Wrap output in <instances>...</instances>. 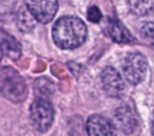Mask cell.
Returning a JSON list of instances; mask_svg holds the SVG:
<instances>
[{"label": "cell", "instance_id": "obj_1", "mask_svg": "<svg viewBox=\"0 0 154 136\" xmlns=\"http://www.w3.org/2000/svg\"><path fill=\"white\" fill-rule=\"evenodd\" d=\"M87 26L84 22L73 16L59 18L52 29L54 43L61 49H73L87 40Z\"/></svg>", "mask_w": 154, "mask_h": 136}, {"label": "cell", "instance_id": "obj_2", "mask_svg": "<svg viewBox=\"0 0 154 136\" xmlns=\"http://www.w3.org/2000/svg\"><path fill=\"white\" fill-rule=\"evenodd\" d=\"M0 94L12 102H22L26 97L28 90L24 79L11 67L0 70Z\"/></svg>", "mask_w": 154, "mask_h": 136}, {"label": "cell", "instance_id": "obj_3", "mask_svg": "<svg viewBox=\"0 0 154 136\" xmlns=\"http://www.w3.org/2000/svg\"><path fill=\"white\" fill-rule=\"evenodd\" d=\"M54 119V110L49 100L37 97L30 106V120L34 128L40 132H46Z\"/></svg>", "mask_w": 154, "mask_h": 136}, {"label": "cell", "instance_id": "obj_4", "mask_svg": "<svg viewBox=\"0 0 154 136\" xmlns=\"http://www.w3.org/2000/svg\"><path fill=\"white\" fill-rule=\"evenodd\" d=\"M123 73L126 81L131 84L141 83L147 73V59L141 53H129L123 60Z\"/></svg>", "mask_w": 154, "mask_h": 136}, {"label": "cell", "instance_id": "obj_5", "mask_svg": "<svg viewBox=\"0 0 154 136\" xmlns=\"http://www.w3.org/2000/svg\"><path fill=\"white\" fill-rule=\"evenodd\" d=\"M140 123L137 111L132 102L120 105L114 113V125L124 134H132Z\"/></svg>", "mask_w": 154, "mask_h": 136}, {"label": "cell", "instance_id": "obj_6", "mask_svg": "<svg viewBox=\"0 0 154 136\" xmlns=\"http://www.w3.org/2000/svg\"><path fill=\"white\" fill-rule=\"evenodd\" d=\"M26 10L40 23L51 22L58 11V0H24Z\"/></svg>", "mask_w": 154, "mask_h": 136}, {"label": "cell", "instance_id": "obj_7", "mask_svg": "<svg viewBox=\"0 0 154 136\" xmlns=\"http://www.w3.org/2000/svg\"><path fill=\"white\" fill-rule=\"evenodd\" d=\"M101 83L105 93L111 97H120L124 94V81L120 73L112 66H107L102 70Z\"/></svg>", "mask_w": 154, "mask_h": 136}, {"label": "cell", "instance_id": "obj_8", "mask_svg": "<svg viewBox=\"0 0 154 136\" xmlns=\"http://www.w3.org/2000/svg\"><path fill=\"white\" fill-rule=\"evenodd\" d=\"M88 136H116L114 125L100 114H93L87 120Z\"/></svg>", "mask_w": 154, "mask_h": 136}, {"label": "cell", "instance_id": "obj_9", "mask_svg": "<svg viewBox=\"0 0 154 136\" xmlns=\"http://www.w3.org/2000/svg\"><path fill=\"white\" fill-rule=\"evenodd\" d=\"M106 32L108 34V36L119 43H129L132 42L134 39L131 36V34L129 32V30L118 20V19H112L109 18L106 23Z\"/></svg>", "mask_w": 154, "mask_h": 136}, {"label": "cell", "instance_id": "obj_10", "mask_svg": "<svg viewBox=\"0 0 154 136\" xmlns=\"http://www.w3.org/2000/svg\"><path fill=\"white\" fill-rule=\"evenodd\" d=\"M0 48L2 51V54L7 55L12 60H17L22 53L19 42L13 36L6 32H0Z\"/></svg>", "mask_w": 154, "mask_h": 136}, {"label": "cell", "instance_id": "obj_11", "mask_svg": "<svg viewBox=\"0 0 154 136\" xmlns=\"http://www.w3.org/2000/svg\"><path fill=\"white\" fill-rule=\"evenodd\" d=\"M129 8L134 14L146 16L154 11V0H128Z\"/></svg>", "mask_w": 154, "mask_h": 136}, {"label": "cell", "instance_id": "obj_12", "mask_svg": "<svg viewBox=\"0 0 154 136\" xmlns=\"http://www.w3.org/2000/svg\"><path fill=\"white\" fill-rule=\"evenodd\" d=\"M17 23L22 31H29L31 28L35 26V18L30 14V12L26 8H24L20 11Z\"/></svg>", "mask_w": 154, "mask_h": 136}, {"label": "cell", "instance_id": "obj_13", "mask_svg": "<svg viewBox=\"0 0 154 136\" xmlns=\"http://www.w3.org/2000/svg\"><path fill=\"white\" fill-rule=\"evenodd\" d=\"M141 37L152 47H154V23L147 22L140 26Z\"/></svg>", "mask_w": 154, "mask_h": 136}, {"label": "cell", "instance_id": "obj_14", "mask_svg": "<svg viewBox=\"0 0 154 136\" xmlns=\"http://www.w3.org/2000/svg\"><path fill=\"white\" fill-rule=\"evenodd\" d=\"M102 14H101V11L99 10V7L96 6H90L87 11V18L88 20H90L91 23H97L100 22Z\"/></svg>", "mask_w": 154, "mask_h": 136}, {"label": "cell", "instance_id": "obj_15", "mask_svg": "<svg viewBox=\"0 0 154 136\" xmlns=\"http://www.w3.org/2000/svg\"><path fill=\"white\" fill-rule=\"evenodd\" d=\"M152 134L154 135V113H153V118H152Z\"/></svg>", "mask_w": 154, "mask_h": 136}, {"label": "cell", "instance_id": "obj_16", "mask_svg": "<svg viewBox=\"0 0 154 136\" xmlns=\"http://www.w3.org/2000/svg\"><path fill=\"white\" fill-rule=\"evenodd\" d=\"M1 57H2V51H1V48H0V59H1Z\"/></svg>", "mask_w": 154, "mask_h": 136}]
</instances>
